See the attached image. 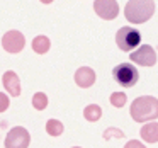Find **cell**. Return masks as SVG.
I'll return each mask as SVG.
<instances>
[{"label": "cell", "mask_w": 158, "mask_h": 148, "mask_svg": "<svg viewBox=\"0 0 158 148\" xmlns=\"http://www.w3.org/2000/svg\"><path fill=\"white\" fill-rule=\"evenodd\" d=\"M129 114L136 123H146L158 117V99L153 95H141L131 102Z\"/></svg>", "instance_id": "1"}, {"label": "cell", "mask_w": 158, "mask_h": 148, "mask_svg": "<svg viewBox=\"0 0 158 148\" xmlns=\"http://www.w3.org/2000/svg\"><path fill=\"white\" fill-rule=\"evenodd\" d=\"M155 14V2L153 0H129L124 7V15L127 22L133 24H143L150 21Z\"/></svg>", "instance_id": "2"}, {"label": "cell", "mask_w": 158, "mask_h": 148, "mask_svg": "<svg viewBox=\"0 0 158 148\" xmlns=\"http://www.w3.org/2000/svg\"><path fill=\"white\" fill-rule=\"evenodd\" d=\"M112 77L121 87L124 89H131L138 83L139 80V73H138L136 66L133 63H119L117 66H114Z\"/></svg>", "instance_id": "3"}, {"label": "cell", "mask_w": 158, "mask_h": 148, "mask_svg": "<svg viewBox=\"0 0 158 148\" xmlns=\"http://www.w3.org/2000/svg\"><path fill=\"white\" fill-rule=\"evenodd\" d=\"M116 43L119 46V49L123 51H131V49L138 48L141 43V32L134 27H129V26H124L117 31L116 34Z\"/></svg>", "instance_id": "4"}, {"label": "cell", "mask_w": 158, "mask_h": 148, "mask_svg": "<svg viewBox=\"0 0 158 148\" xmlns=\"http://www.w3.org/2000/svg\"><path fill=\"white\" fill-rule=\"evenodd\" d=\"M29 143H31L29 131L22 126L12 128L5 138V148H27Z\"/></svg>", "instance_id": "5"}, {"label": "cell", "mask_w": 158, "mask_h": 148, "mask_svg": "<svg viewBox=\"0 0 158 148\" xmlns=\"http://www.w3.org/2000/svg\"><path fill=\"white\" fill-rule=\"evenodd\" d=\"M131 61L141 66H153L156 63V51L150 44H143L138 49L131 51Z\"/></svg>", "instance_id": "6"}, {"label": "cell", "mask_w": 158, "mask_h": 148, "mask_svg": "<svg viewBox=\"0 0 158 148\" xmlns=\"http://www.w3.org/2000/svg\"><path fill=\"white\" fill-rule=\"evenodd\" d=\"M94 11L104 21H112L119 14V5L116 0H95L94 2Z\"/></svg>", "instance_id": "7"}, {"label": "cell", "mask_w": 158, "mask_h": 148, "mask_svg": "<svg viewBox=\"0 0 158 148\" xmlns=\"http://www.w3.org/2000/svg\"><path fill=\"white\" fill-rule=\"evenodd\" d=\"M24 44H26V39H24V36H22V32H19V31H9V32H5V36L2 38V46H4V49L7 53H12V55L21 53L22 49H24Z\"/></svg>", "instance_id": "8"}, {"label": "cell", "mask_w": 158, "mask_h": 148, "mask_svg": "<svg viewBox=\"0 0 158 148\" xmlns=\"http://www.w3.org/2000/svg\"><path fill=\"white\" fill-rule=\"evenodd\" d=\"M75 83L82 89H89L95 83V72L89 66H82L75 72Z\"/></svg>", "instance_id": "9"}, {"label": "cell", "mask_w": 158, "mask_h": 148, "mask_svg": "<svg viewBox=\"0 0 158 148\" xmlns=\"http://www.w3.org/2000/svg\"><path fill=\"white\" fill-rule=\"evenodd\" d=\"M2 82H4L5 90H7L10 95H14V97L21 95V80H19V77L15 72H12V70L5 72L4 77H2Z\"/></svg>", "instance_id": "10"}, {"label": "cell", "mask_w": 158, "mask_h": 148, "mask_svg": "<svg viewBox=\"0 0 158 148\" xmlns=\"http://www.w3.org/2000/svg\"><path fill=\"white\" fill-rule=\"evenodd\" d=\"M139 134L144 141H148V143H156L158 141V123H155V121L146 123L139 129Z\"/></svg>", "instance_id": "11"}, {"label": "cell", "mask_w": 158, "mask_h": 148, "mask_svg": "<svg viewBox=\"0 0 158 148\" xmlns=\"http://www.w3.org/2000/svg\"><path fill=\"white\" fill-rule=\"evenodd\" d=\"M49 46H51V43H49L48 36H36L34 41H32V49H34L38 55H44V53H48Z\"/></svg>", "instance_id": "12"}, {"label": "cell", "mask_w": 158, "mask_h": 148, "mask_svg": "<svg viewBox=\"0 0 158 148\" xmlns=\"http://www.w3.org/2000/svg\"><path fill=\"white\" fill-rule=\"evenodd\" d=\"M83 116H85L87 121L95 123V121H99L100 117H102V109H100V106H97V104H90V106H87L85 109H83Z\"/></svg>", "instance_id": "13"}, {"label": "cell", "mask_w": 158, "mask_h": 148, "mask_svg": "<svg viewBox=\"0 0 158 148\" xmlns=\"http://www.w3.org/2000/svg\"><path fill=\"white\" fill-rule=\"evenodd\" d=\"M63 123L58 119H49L48 123H46V131H48V134H51V136H60V134L63 133Z\"/></svg>", "instance_id": "14"}, {"label": "cell", "mask_w": 158, "mask_h": 148, "mask_svg": "<svg viewBox=\"0 0 158 148\" xmlns=\"http://www.w3.org/2000/svg\"><path fill=\"white\" fill-rule=\"evenodd\" d=\"M32 106H34L38 111L46 109V106H48V97H46V94H43V92H36V94H34V97H32Z\"/></svg>", "instance_id": "15"}, {"label": "cell", "mask_w": 158, "mask_h": 148, "mask_svg": "<svg viewBox=\"0 0 158 148\" xmlns=\"http://www.w3.org/2000/svg\"><path fill=\"white\" fill-rule=\"evenodd\" d=\"M127 97L124 92H114L112 95H110V104H112L114 107H123L124 104H126Z\"/></svg>", "instance_id": "16"}, {"label": "cell", "mask_w": 158, "mask_h": 148, "mask_svg": "<svg viewBox=\"0 0 158 148\" xmlns=\"http://www.w3.org/2000/svg\"><path fill=\"white\" fill-rule=\"evenodd\" d=\"M9 97L5 95L4 92H0V112H4V111H7V107H9Z\"/></svg>", "instance_id": "17"}, {"label": "cell", "mask_w": 158, "mask_h": 148, "mask_svg": "<svg viewBox=\"0 0 158 148\" xmlns=\"http://www.w3.org/2000/svg\"><path fill=\"white\" fill-rule=\"evenodd\" d=\"M124 148H146V146H144L141 141H138V140H131V141H127V143H126V146H124Z\"/></svg>", "instance_id": "18"}, {"label": "cell", "mask_w": 158, "mask_h": 148, "mask_svg": "<svg viewBox=\"0 0 158 148\" xmlns=\"http://www.w3.org/2000/svg\"><path fill=\"white\" fill-rule=\"evenodd\" d=\"M41 2H43V4H51L53 0H41Z\"/></svg>", "instance_id": "19"}, {"label": "cell", "mask_w": 158, "mask_h": 148, "mask_svg": "<svg viewBox=\"0 0 158 148\" xmlns=\"http://www.w3.org/2000/svg\"><path fill=\"white\" fill-rule=\"evenodd\" d=\"M73 148H80V146H73Z\"/></svg>", "instance_id": "20"}]
</instances>
